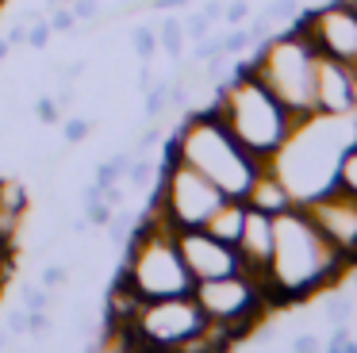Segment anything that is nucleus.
<instances>
[{"label":"nucleus","instance_id":"1","mask_svg":"<svg viewBox=\"0 0 357 353\" xmlns=\"http://www.w3.org/2000/svg\"><path fill=\"white\" fill-rule=\"evenodd\" d=\"M354 261L326 242L311 223L303 204L273 215V257H269V296L277 307L300 303L315 292L338 288Z\"/></svg>","mask_w":357,"mask_h":353},{"label":"nucleus","instance_id":"2","mask_svg":"<svg viewBox=\"0 0 357 353\" xmlns=\"http://www.w3.org/2000/svg\"><path fill=\"white\" fill-rule=\"evenodd\" d=\"M165 158H181L192 169H200L211 184H215L223 196H246L250 181L257 176V169L265 161H257L231 130L223 127L211 107H200V112H185V119L177 123V130L169 135V146H165Z\"/></svg>","mask_w":357,"mask_h":353},{"label":"nucleus","instance_id":"3","mask_svg":"<svg viewBox=\"0 0 357 353\" xmlns=\"http://www.w3.org/2000/svg\"><path fill=\"white\" fill-rule=\"evenodd\" d=\"M211 112L223 119V127L231 130L257 161H269L273 153L288 142V135L300 127V119H296L254 73L227 77L223 84H215Z\"/></svg>","mask_w":357,"mask_h":353},{"label":"nucleus","instance_id":"4","mask_svg":"<svg viewBox=\"0 0 357 353\" xmlns=\"http://www.w3.org/2000/svg\"><path fill=\"white\" fill-rule=\"evenodd\" d=\"M254 77L296 115L311 119L315 115V61L319 50L307 43L300 27H288L280 35H269L265 43L254 46Z\"/></svg>","mask_w":357,"mask_h":353},{"label":"nucleus","instance_id":"5","mask_svg":"<svg viewBox=\"0 0 357 353\" xmlns=\"http://www.w3.org/2000/svg\"><path fill=\"white\" fill-rule=\"evenodd\" d=\"M334 115H311L300 127L288 135V142L280 146L269 158V165L277 169V176L288 184L296 204H307L311 196L334 188V165H338V153L346 150V142L331 135Z\"/></svg>","mask_w":357,"mask_h":353},{"label":"nucleus","instance_id":"6","mask_svg":"<svg viewBox=\"0 0 357 353\" xmlns=\"http://www.w3.org/2000/svg\"><path fill=\"white\" fill-rule=\"evenodd\" d=\"M223 200L227 196L200 173V169H192L181 158H165L162 165H158L146 211L162 215L173 230H185V227H204L208 215L215 211Z\"/></svg>","mask_w":357,"mask_h":353},{"label":"nucleus","instance_id":"7","mask_svg":"<svg viewBox=\"0 0 357 353\" xmlns=\"http://www.w3.org/2000/svg\"><path fill=\"white\" fill-rule=\"evenodd\" d=\"M192 296L204 307V315L211 322L231 326L238 334V342H246L250 330L277 307L269 296V284L250 276L246 269L242 273H227V276H211V280H196Z\"/></svg>","mask_w":357,"mask_h":353},{"label":"nucleus","instance_id":"8","mask_svg":"<svg viewBox=\"0 0 357 353\" xmlns=\"http://www.w3.org/2000/svg\"><path fill=\"white\" fill-rule=\"evenodd\" d=\"M296 27L307 35V43L315 46L326 58H338L346 66L357 61V12L346 4V0H331L326 8H315V12L300 15Z\"/></svg>","mask_w":357,"mask_h":353},{"label":"nucleus","instance_id":"9","mask_svg":"<svg viewBox=\"0 0 357 353\" xmlns=\"http://www.w3.org/2000/svg\"><path fill=\"white\" fill-rule=\"evenodd\" d=\"M177 253L185 261L188 276L192 280H211V276H227V273H242V257L231 242L215 238L204 227H185L173 234Z\"/></svg>","mask_w":357,"mask_h":353},{"label":"nucleus","instance_id":"10","mask_svg":"<svg viewBox=\"0 0 357 353\" xmlns=\"http://www.w3.org/2000/svg\"><path fill=\"white\" fill-rule=\"evenodd\" d=\"M303 211L311 215V223L323 230L334 250H342L349 261H357V196H349L342 188H326L319 196H311L303 204Z\"/></svg>","mask_w":357,"mask_h":353},{"label":"nucleus","instance_id":"11","mask_svg":"<svg viewBox=\"0 0 357 353\" xmlns=\"http://www.w3.org/2000/svg\"><path fill=\"white\" fill-rule=\"evenodd\" d=\"M354 107H357L354 66L319 54V61H315V115H354Z\"/></svg>","mask_w":357,"mask_h":353},{"label":"nucleus","instance_id":"12","mask_svg":"<svg viewBox=\"0 0 357 353\" xmlns=\"http://www.w3.org/2000/svg\"><path fill=\"white\" fill-rule=\"evenodd\" d=\"M242 257V269L250 276L269 284V257H273V215L257 211V207H246V223L238 230V242H234Z\"/></svg>","mask_w":357,"mask_h":353},{"label":"nucleus","instance_id":"13","mask_svg":"<svg viewBox=\"0 0 357 353\" xmlns=\"http://www.w3.org/2000/svg\"><path fill=\"white\" fill-rule=\"evenodd\" d=\"M246 207H257V211H265V215H280V211H288V207L296 204L292 200V192H288V184L277 176V169L265 161L261 169H257V176L250 181V188H246Z\"/></svg>","mask_w":357,"mask_h":353},{"label":"nucleus","instance_id":"14","mask_svg":"<svg viewBox=\"0 0 357 353\" xmlns=\"http://www.w3.org/2000/svg\"><path fill=\"white\" fill-rule=\"evenodd\" d=\"M242 223H246V200L238 196H227L223 204L215 207V211L208 215V223H204V230H211L215 238H223V242H238V230Z\"/></svg>","mask_w":357,"mask_h":353},{"label":"nucleus","instance_id":"15","mask_svg":"<svg viewBox=\"0 0 357 353\" xmlns=\"http://www.w3.org/2000/svg\"><path fill=\"white\" fill-rule=\"evenodd\" d=\"M334 188L357 196V138L346 142V150L338 153V165H334Z\"/></svg>","mask_w":357,"mask_h":353},{"label":"nucleus","instance_id":"16","mask_svg":"<svg viewBox=\"0 0 357 353\" xmlns=\"http://www.w3.org/2000/svg\"><path fill=\"white\" fill-rule=\"evenodd\" d=\"M158 50H165L173 61L185 58V23L173 20V15L158 23Z\"/></svg>","mask_w":357,"mask_h":353},{"label":"nucleus","instance_id":"17","mask_svg":"<svg viewBox=\"0 0 357 353\" xmlns=\"http://www.w3.org/2000/svg\"><path fill=\"white\" fill-rule=\"evenodd\" d=\"M142 112H146L150 123H162L165 112H169V89H165V84H150V89H142Z\"/></svg>","mask_w":357,"mask_h":353},{"label":"nucleus","instance_id":"18","mask_svg":"<svg viewBox=\"0 0 357 353\" xmlns=\"http://www.w3.org/2000/svg\"><path fill=\"white\" fill-rule=\"evenodd\" d=\"M154 176H158L154 158H150V153H135L131 169H127V184H131V188H150V181H154Z\"/></svg>","mask_w":357,"mask_h":353},{"label":"nucleus","instance_id":"19","mask_svg":"<svg viewBox=\"0 0 357 353\" xmlns=\"http://www.w3.org/2000/svg\"><path fill=\"white\" fill-rule=\"evenodd\" d=\"M323 307H326V319H331V322H349V319H354V311H357V303H354L349 292H331Z\"/></svg>","mask_w":357,"mask_h":353},{"label":"nucleus","instance_id":"20","mask_svg":"<svg viewBox=\"0 0 357 353\" xmlns=\"http://www.w3.org/2000/svg\"><path fill=\"white\" fill-rule=\"evenodd\" d=\"M112 211H116V207H112L104 196H100V200H85V207H81V215L89 219V227H93V230L108 227V223H112Z\"/></svg>","mask_w":357,"mask_h":353},{"label":"nucleus","instance_id":"21","mask_svg":"<svg viewBox=\"0 0 357 353\" xmlns=\"http://www.w3.org/2000/svg\"><path fill=\"white\" fill-rule=\"evenodd\" d=\"M50 303H54V296L47 292V284L43 288H20V307H27V311H50Z\"/></svg>","mask_w":357,"mask_h":353},{"label":"nucleus","instance_id":"22","mask_svg":"<svg viewBox=\"0 0 357 353\" xmlns=\"http://www.w3.org/2000/svg\"><path fill=\"white\" fill-rule=\"evenodd\" d=\"M89 135H93V123H89V119H81V115H73V119H66V123H62V138H66V146L85 142Z\"/></svg>","mask_w":357,"mask_h":353},{"label":"nucleus","instance_id":"23","mask_svg":"<svg viewBox=\"0 0 357 353\" xmlns=\"http://www.w3.org/2000/svg\"><path fill=\"white\" fill-rule=\"evenodd\" d=\"M135 54L142 61H150L158 54V27H139L135 31Z\"/></svg>","mask_w":357,"mask_h":353},{"label":"nucleus","instance_id":"24","mask_svg":"<svg viewBox=\"0 0 357 353\" xmlns=\"http://www.w3.org/2000/svg\"><path fill=\"white\" fill-rule=\"evenodd\" d=\"M50 35H54V31H50L47 20H31V23H27V46H31V50H47Z\"/></svg>","mask_w":357,"mask_h":353},{"label":"nucleus","instance_id":"25","mask_svg":"<svg viewBox=\"0 0 357 353\" xmlns=\"http://www.w3.org/2000/svg\"><path fill=\"white\" fill-rule=\"evenodd\" d=\"M47 23H50V31H73L77 27V15H73L70 4H54V12L47 15Z\"/></svg>","mask_w":357,"mask_h":353},{"label":"nucleus","instance_id":"26","mask_svg":"<svg viewBox=\"0 0 357 353\" xmlns=\"http://www.w3.org/2000/svg\"><path fill=\"white\" fill-rule=\"evenodd\" d=\"M250 46H254V43H250V31L246 27H231L223 35V50L231 54V58H234V54H242V50H250Z\"/></svg>","mask_w":357,"mask_h":353},{"label":"nucleus","instance_id":"27","mask_svg":"<svg viewBox=\"0 0 357 353\" xmlns=\"http://www.w3.org/2000/svg\"><path fill=\"white\" fill-rule=\"evenodd\" d=\"M4 326H8V334L20 342V338L27 334V307H8V311H4Z\"/></svg>","mask_w":357,"mask_h":353},{"label":"nucleus","instance_id":"28","mask_svg":"<svg viewBox=\"0 0 357 353\" xmlns=\"http://www.w3.org/2000/svg\"><path fill=\"white\" fill-rule=\"evenodd\" d=\"M31 112L39 115V123H58V119H62V107H58L54 96H39L31 104Z\"/></svg>","mask_w":357,"mask_h":353},{"label":"nucleus","instance_id":"29","mask_svg":"<svg viewBox=\"0 0 357 353\" xmlns=\"http://www.w3.org/2000/svg\"><path fill=\"white\" fill-rule=\"evenodd\" d=\"M50 330H54V322H50V311H27V334L47 338Z\"/></svg>","mask_w":357,"mask_h":353},{"label":"nucleus","instance_id":"30","mask_svg":"<svg viewBox=\"0 0 357 353\" xmlns=\"http://www.w3.org/2000/svg\"><path fill=\"white\" fill-rule=\"evenodd\" d=\"M223 20L231 23V27H242V23L250 20V0H227V12Z\"/></svg>","mask_w":357,"mask_h":353},{"label":"nucleus","instance_id":"31","mask_svg":"<svg viewBox=\"0 0 357 353\" xmlns=\"http://www.w3.org/2000/svg\"><path fill=\"white\" fill-rule=\"evenodd\" d=\"M70 8L77 23H96V15H100V0H70Z\"/></svg>","mask_w":357,"mask_h":353},{"label":"nucleus","instance_id":"32","mask_svg":"<svg viewBox=\"0 0 357 353\" xmlns=\"http://www.w3.org/2000/svg\"><path fill=\"white\" fill-rule=\"evenodd\" d=\"M288 345H292L296 353H311V350H319V345H323V338L311 334V330H300V334L288 338Z\"/></svg>","mask_w":357,"mask_h":353},{"label":"nucleus","instance_id":"33","mask_svg":"<svg viewBox=\"0 0 357 353\" xmlns=\"http://www.w3.org/2000/svg\"><path fill=\"white\" fill-rule=\"evenodd\" d=\"M185 35L188 38H192V43H196V38H204V35H211V20H208V15H188V20H185Z\"/></svg>","mask_w":357,"mask_h":353},{"label":"nucleus","instance_id":"34","mask_svg":"<svg viewBox=\"0 0 357 353\" xmlns=\"http://www.w3.org/2000/svg\"><path fill=\"white\" fill-rule=\"evenodd\" d=\"M158 142H162V127H158V123H150V127L139 135V142H135V153H150Z\"/></svg>","mask_w":357,"mask_h":353},{"label":"nucleus","instance_id":"35","mask_svg":"<svg viewBox=\"0 0 357 353\" xmlns=\"http://www.w3.org/2000/svg\"><path fill=\"white\" fill-rule=\"evenodd\" d=\"M296 12V0H273V4L269 8H265V20H269V23H277V20H288V15H292Z\"/></svg>","mask_w":357,"mask_h":353},{"label":"nucleus","instance_id":"36","mask_svg":"<svg viewBox=\"0 0 357 353\" xmlns=\"http://www.w3.org/2000/svg\"><path fill=\"white\" fill-rule=\"evenodd\" d=\"M70 280V269L66 265H47L43 269V284H47V288H58V284H66Z\"/></svg>","mask_w":357,"mask_h":353},{"label":"nucleus","instance_id":"37","mask_svg":"<svg viewBox=\"0 0 357 353\" xmlns=\"http://www.w3.org/2000/svg\"><path fill=\"white\" fill-rule=\"evenodd\" d=\"M223 12H227V0H208V4H204V15H208L211 23L223 20Z\"/></svg>","mask_w":357,"mask_h":353},{"label":"nucleus","instance_id":"38","mask_svg":"<svg viewBox=\"0 0 357 353\" xmlns=\"http://www.w3.org/2000/svg\"><path fill=\"white\" fill-rule=\"evenodd\" d=\"M4 38H8L12 46H27V23H16V27H12Z\"/></svg>","mask_w":357,"mask_h":353},{"label":"nucleus","instance_id":"39","mask_svg":"<svg viewBox=\"0 0 357 353\" xmlns=\"http://www.w3.org/2000/svg\"><path fill=\"white\" fill-rule=\"evenodd\" d=\"M8 276H12V253H0V292H4Z\"/></svg>","mask_w":357,"mask_h":353},{"label":"nucleus","instance_id":"40","mask_svg":"<svg viewBox=\"0 0 357 353\" xmlns=\"http://www.w3.org/2000/svg\"><path fill=\"white\" fill-rule=\"evenodd\" d=\"M150 8H154V12H169V8H185L188 0H146Z\"/></svg>","mask_w":357,"mask_h":353},{"label":"nucleus","instance_id":"41","mask_svg":"<svg viewBox=\"0 0 357 353\" xmlns=\"http://www.w3.org/2000/svg\"><path fill=\"white\" fill-rule=\"evenodd\" d=\"M8 54H12V43H8V38H0V61L8 58Z\"/></svg>","mask_w":357,"mask_h":353},{"label":"nucleus","instance_id":"42","mask_svg":"<svg viewBox=\"0 0 357 353\" xmlns=\"http://www.w3.org/2000/svg\"><path fill=\"white\" fill-rule=\"evenodd\" d=\"M346 4H349V8H354V12H357V0H346Z\"/></svg>","mask_w":357,"mask_h":353},{"label":"nucleus","instance_id":"43","mask_svg":"<svg viewBox=\"0 0 357 353\" xmlns=\"http://www.w3.org/2000/svg\"><path fill=\"white\" fill-rule=\"evenodd\" d=\"M354 338H357V322H354Z\"/></svg>","mask_w":357,"mask_h":353},{"label":"nucleus","instance_id":"44","mask_svg":"<svg viewBox=\"0 0 357 353\" xmlns=\"http://www.w3.org/2000/svg\"><path fill=\"white\" fill-rule=\"evenodd\" d=\"M62 4H70V0H62Z\"/></svg>","mask_w":357,"mask_h":353},{"label":"nucleus","instance_id":"45","mask_svg":"<svg viewBox=\"0 0 357 353\" xmlns=\"http://www.w3.org/2000/svg\"><path fill=\"white\" fill-rule=\"evenodd\" d=\"M0 4H4V0H0Z\"/></svg>","mask_w":357,"mask_h":353}]
</instances>
